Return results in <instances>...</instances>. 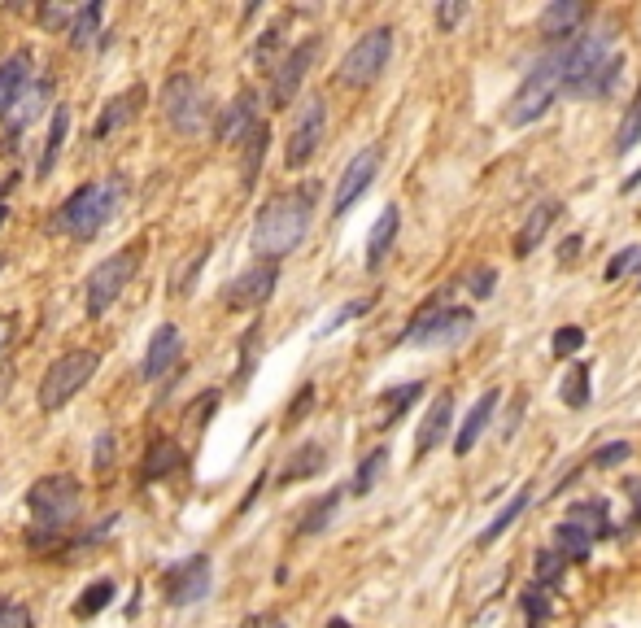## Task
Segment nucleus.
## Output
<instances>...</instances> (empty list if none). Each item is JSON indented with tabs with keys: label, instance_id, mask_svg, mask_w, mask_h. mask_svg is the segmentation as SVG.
<instances>
[{
	"label": "nucleus",
	"instance_id": "16",
	"mask_svg": "<svg viewBox=\"0 0 641 628\" xmlns=\"http://www.w3.org/2000/svg\"><path fill=\"white\" fill-rule=\"evenodd\" d=\"M258 127H262L258 123V96L240 92L232 105H223L219 123H214V136H219V144H245Z\"/></svg>",
	"mask_w": 641,
	"mask_h": 628
},
{
	"label": "nucleus",
	"instance_id": "54",
	"mask_svg": "<svg viewBox=\"0 0 641 628\" xmlns=\"http://www.w3.org/2000/svg\"><path fill=\"white\" fill-rule=\"evenodd\" d=\"M314 402V389H310V384H306V389H301V397H297V402H293V410H288V424H297V415H301V410H306Z\"/></svg>",
	"mask_w": 641,
	"mask_h": 628
},
{
	"label": "nucleus",
	"instance_id": "44",
	"mask_svg": "<svg viewBox=\"0 0 641 628\" xmlns=\"http://www.w3.org/2000/svg\"><path fill=\"white\" fill-rule=\"evenodd\" d=\"M546 594H550V589H541V585H528V594H524V611H528V620H532V624H541V620H546V615L554 611Z\"/></svg>",
	"mask_w": 641,
	"mask_h": 628
},
{
	"label": "nucleus",
	"instance_id": "5",
	"mask_svg": "<svg viewBox=\"0 0 641 628\" xmlns=\"http://www.w3.org/2000/svg\"><path fill=\"white\" fill-rule=\"evenodd\" d=\"M563 83H567V57H563V44H554L550 53L524 75V83L515 88L511 105H506V123L511 127L537 123V118L554 105V96L563 92Z\"/></svg>",
	"mask_w": 641,
	"mask_h": 628
},
{
	"label": "nucleus",
	"instance_id": "50",
	"mask_svg": "<svg viewBox=\"0 0 641 628\" xmlns=\"http://www.w3.org/2000/svg\"><path fill=\"white\" fill-rule=\"evenodd\" d=\"M463 18H467V5H463V0H450V5H437V27H441V31H454Z\"/></svg>",
	"mask_w": 641,
	"mask_h": 628
},
{
	"label": "nucleus",
	"instance_id": "40",
	"mask_svg": "<svg viewBox=\"0 0 641 628\" xmlns=\"http://www.w3.org/2000/svg\"><path fill=\"white\" fill-rule=\"evenodd\" d=\"M563 572H567V559H563L559 550H541V554H537V585H541V589L559 585Z\"/></svg>",
	"mask_w": 641,
	"mask_h": 628
},
{
	"label": "nucleus",
	"instance_id": "18",
	"mask_svg": "<svg viewBox=\"0 0 641 628\" xmlns=\"http://www.w3.org/2000/svg\"><path fill=\"white\" fill-rule=\"evenodd\" d=\"M498 402H502V393H498V389H489V393H480V397H476V406H471L467 415H463V428H458V437H454V454H458V458L476 450V441L485 437L489 419L498 415Z\"/></svg>",
	"mask_w": 641,
	"mask_h": 628
},
{
	"label": "nucleus",
	"instance_id": "19",
	"mask_svg": "<svg viewBox=\"0 0 641 628\" xmlns=\"http://www.w3.org/2000/svg\"><path fill=\"white\" fill-rule=\"evenodd\" d=\"M589 18V5H580V0H554V5L541 9V35L554 44H567V35H580L576 27Z\"/></svg>",
	"mask_w": 641,
	"mask_h": 628
},
{
	"label": "nucleus",
	"instance_id": "15",
	"mask_svg": "<svg viewBox=\"0 0 641 628\" xmlns=\"http://www.w3.org/2000/svg\"><path fill=\"white\" fill-rule=\"evenodd\" d=\"M376 171H380V149H362L354 162L345 166L341 184H336V197H332V214H336V219L354 210V201H358L371 184H376Z\"/></svg>",
	"mask_w": 641,
	"mask_h": 628
},
{
	"label": "nucleus",
	"instance_id": "24",
	"mask_svg": "<svg viewBox=\"0 0 641 628\" xmlns=\"http://www.w3.org/2000/svg\"><path fill=\"white\" fill-rule=\"evenodd\" d=\"M184 467V450H179L175 437H153L149 450H144V463H140V480L149 485V480H166L171 471Z\"/></svg>",
	"mask_w": 641,
	"mask_h": 628
},
{
	"label": "nucleus",
	"instance_id": "7",
	"mask_svg": "<svg viewBox=\"0 0 641 628\" xmlns=\"http://www.w3.org/2000/svg\"><path fill=\"white\" fill-rule=\"evenodd\" d=\"M140 271V249H118L88 275V319H101Z\"/></svg>",
	"mask_w": 641,
	"mask_h": 628
},
{
	"label": "nucleus",
	"instance_id": "22",
	"mask_svg": "<svg viewBox=\"0 0 641 628\" xmlns=\"http://www.w3.org/2000/svg\"><path fill=\"white\" fill-rule=\"evenodd\" d=\"M140 105H144V88L136 83V88H127V92H118L110 105L101 110V118H96V127H92V140H110L118 127H127L131 118L140 114Z\"/></svg>",
	"mask_w": 641,
	"mask_h": 628
},
{
	"label": "nucleus",
	"instance_id": "35",
	"mask_svg": "<svg viewBox=\"0 0 641 628\" xmlns=\"http://www.w3.org/2000/svg\"><path fill=\"white\" fill-rule=\"evenodd\" d=\"M567 519L585 528L589 537H607V533H611V524H607V506H598V502H576V506H567Z\"/></svg>",
	"mask_w": 641,
	"mask_h": 628
},
{
	"label": "nucleus",
	"instance_id": "42",
	"mask_svg": "<svg viewBox=\"0 0 641 628\" xmlns=\"http://www.w3.org/2000/svg\"><path fill=\"white\" fill-rule=\"evenodd\" d=\"M628 271H641V245H628L624 253H615V258L607 262V280H624Z\"/></svg>",
	"mask_w": 641,
	"mask_h": 628
},
{
	"label": "nucleus",
	"instance_id": "34",
	"mask_svg": "<svg viewBox=\"0 0 641 628\" xmlns=\"http://www.w3.org/2000/svg\"><path fill=\"white\" fill-rule=\"evenodd\" d=\"M384 463H389V450H371V454H367V458H362V463H358L354 480H349V493H354V498H367V493L376 489V480H380Z\"/></svg>",
	"mask_w": 641,
	"mask_h": 628
},
{
	"label": "nucleus",
	"instance_id": "55",
	"mask_svg": "<svg viewBox=\"0 0 641 628\" xmlns=\"http://www.w3.org/2000/svg\"><path fill=\"white\" fill-rule=\"evenodd\" d=\"M576 253H580V236H567V240H563V249H559V262H572Z\"/></svg>",
	"mask_w": 641,
	"mask_h": 628
},
{
	"label": "nucleus",
	"instance_id": "3",
	"mask_svg": "<svg viewBox=\"0 0 641 628\" xmlns=\"http://www.w3.org/2000/svg\"><path fill=\"white\" fill-rule=\"evenodd\" d=\"M127 197H131V179L123 171H114V175L96 179V184H83L79 192H70V197L57 205L53 227L66 232L70 240H96L118 219Z\"/></svg>",
	"mask_w": 641,
	"mask_h": 628
},
{
	"label": "nucleus",
	"instance_id": "39",
	"mask_svg": "<svg viewBox=\"0 0 641 628\" xmlns=\"http://www.w3.org/2000/svg\"><path fill=\"white\" fill-rule=\"evenodd\" d=\"M266 140H271V131L266 127H258L253 136L245 140V188L258 179V171H262V153H266Z\"/></svg>",
	"mask_w": 641,
	"mask_h": 628
},
{
	"label": "nucleus",
	"instance_id": "10",
	"mask_svg": "<svg viewBox=\"0 0 641 628\" xmlns=\"http://www.w3.org/2000/svg\"><path fill=\"white\" fill-rule=\"evenodd\" d=\"M389 57H393V31L389 27L358 35V44L341 57V83H349V88H367V83H376L384 75Z\"/></svg>",
	"mask_w": 641,
	"mask_h": 628
},
{
	"label": "nucleus",
	"instance_id": "21",
	"mask_svg": "<svg viewBox=\"0 0 641 628\" xmlns=\"http://www.w3.org/2000/svg\"><path fill=\"white\" fill-rule=\"evenodd\" d=\"M35 83V62L31 53H14L9 62H0V118L14 110V101Z\"/></svg>",
	"mask_w": 641,
	"mask_h": 628
},
{
	"label": "nucleus",
	"instance_id": "9",
	"mask_svg": "<svg viewBox=\"0 0 641 628\" xmlns=\"http://www.w3.org/2000/svg\"><path fill=\"white\" fill-rule=\"evenodd\" d=\"M471 323H476V314H471V310L428 301V306L410 319V328H406L402 341L406 345H450V341H458V336L471 332Z\"/></svg>",
	"mask_w": 641,
	"mask_h": 628
},
{
	"label": "nucleus",
	"instance_id": "12",
	"mask_svg": "<svg viewBox=\"0 0 641 628\" xmlns=\"http://www.w3.org/2000/svg\"><path fill=\"white\" fill-rule=\"evenodd\" d=\"M323 131H328V105H323V96H306L297 118H293V131H288V140H284V166L288 171H301V166L319 153Z\"/></svg>",
	"mask_w": 641,
	"mask_h": 628
},
{
	"label": "nucleus",
	"instance_id": "47",
	"mask_svg": "<svg viewBox=\"0 0 641 628\" xmlns=\"http://www.w3.org/2000/svg\"><path fill=\"white\" fill-rule=\"evenodd\" d=\"M628 454H633V445H628V441H611V445H602V450L594 454V463L598 467H620Z\"/></svg>",
	"mask_w": 641,
	"mask_h": 628
},
{
	"label": "nucleus",
	"instance_id": "14",
	"mask_svg": "<svg viewBox=\"0 0 641 628\" xmlns=\"http://www.w3.org/2000/svg\"><path fill=\"white\" fill-rule=\"evenodd\" d=\"M275 280H280V267H275V262H253L249 271H240L236 280L223 288V306H232V310L266 306L271 293H275Z\"/></svg>",
	"mask_w": 641,
	"mask_h": 628
},
{
	"label": "nucleus",
	"instance_id": "13",
	"mask_svg": "<svg viewBox=\"0 0 641 628\" xmlns=\"http://www.w3.org/2000/svg\"><path fill=\"white\" fill-rule=\"evenodd\" d=\"M314 57H319V40H301L297 48H288L284 62L271 70V110H284V105H293V96L301 88V79H306V70L314 66Z\"/></svg>",
	"mask_w": 641,
	"mask_h": 628
},
{
	"label": "nucleus",
	"instance_id": "32",
	"mask_svg": "<svg viewBox=\"0 0 641 628\" xmlns=\"http://www.w3.org/2000/svg\"><path fill=\"white\" fill-rule=\"evenodd\" d=\"M528 498H532V485H524V489H519V493H515V498H511V502H506V506H502V511H498V515H493V524H489V528H485V533H480V537H476V541H480V546H493V541H498V537L506 533V528H511V524H515V519H519V515H524V506H528Z\"/></svg>",
	"mask_w": 641,
	"mask_h": 628
},
{
	"label": "nucleus",
	"instance_id": "46",
	"mask_svg": "<svg viewBox=\"0 0 641 628\" xmlns=\"http://www.w3.org/2000/svg\"><path fill=\"white\" fill-rule=\"evenodd\" d=\"M92 467L101 471V476L114 467V432H101V441L92 445Z\"/></svg>",
	"mask_w": 641,
	"mask_h": 628
},
{
	"label": "nucleus",
	"instance_id": "56",
	"mask_svg": "<svg viewBox=\"0 0 641 628\" xmlns=\"http://www.w3.org/2000/svg\"><path fill=\"white\" fill-rule=\"evenodd\" d=\"M637 184H641V171H637V175H633V179H628V184H624V192H633V188H637Z\"/></svg>",
	"mask_w": 641,
	"mask_h": 628
},
{
	"label": "nucleus",
	"instance_id": "37",
	"mask_svg": "<svg viewBox=\"0 0 641 628\" xmlns=\"http://www.w3.org/2000/svg\"><path fill=\"white\" fill-rule=\"evenodd\" d=\"M637 140H641V88H637L633 101H628L620 127H615V153H628Z\"/></svg>",
	"mask_w": 641,
	"mask_h": 628
},
{
	"label": "nucleus",
	"instance_id": "45",
	"mask_svg": "<svg viewBox=\"0 0 641 628\" xmlns=\"http://www.w3.org/2000/svg\"><path fill=\"white\" fill-rule=\"evenodd\" d=\"M580 345H585V332H580L576 323H572V328H559V332H554V354H559V358H576Z\"/></svg>",
	"mask_w": 641,
	"mask_h": 628
},
{
	"label": "nucleus",
	"instance_id": "29",
	"mask_svg": "<svg viewBox=\"0 0 641 628\" xmlns=\"http://www.w3.org/2000/svg\"><path fill=\"white\" fill-rule=\"evenodd\" d=\"M66 136H70V105H57L53 110V127H48V140H44V157L35 166V179H48L57 166V157L66 149Z\"/></svg>",
	"mask_w": 641,
	"mask_h": 628
},
{
	"label": "nucleus",
	"instance_id": "33",
	"mask_svg": "<svg viewBox=\"0 0 641 628\" xmlns=\"http://www.w3.org/2000/svg\"><path fill=\"white\" fill-rule=\"evenodd\" d=\"M101 18H105L101 0H92V5L75 9V27H70V48H92L96 31H101Z\"/></svg>",
	"mask_w": 641,
	"mask_h": 628
},
{
	"label": "nucleus",
	"instance_id": "6",
	"mask_svg": "<svg viewBox=\"0 0 641 628\" xmlns=\"http://www.w3.org/2000/svg\"><path fill=\"white\" fill-rule=\"evenodd\" d=\"M96 367H101V354L88 345H75V349H66L62 358H53L44 380H40V410H62L70 397L96 376Z\"/></svg>",
	"mask_w": 641,
	"mask_h": 628
},
{
	"label": "nucleus",
	"instance_id": "52",
	"mask_svg": "<svg viewBox=\"0 0 641 628\" xmlns=\"http://www.w3.org/2000/svg\"><path fill=\"white\" fill-rule=\"evenodd\" d=\"M214 406H219V393H210V397H205V402H197V406H188V419H192V424H205V415H210Z\"/></svg>",
	"mask_w": 641,
	"mask_h": 628
},
{
	"label": "nucleus",
	"instance_id": "20",
	"mask_svg": "<svg viewBox=\"0 0 641 628\" xmlns=\"http://www.w3.org/2000/svg\"><path fill=\"white\" fill-rule=\"evenodd\" d=\"M48 101H53V83H48V79H35L31 88H27V92H22L18 101H14V110L5 114V131H9V136H18V131H27V127L35 123V118H40V114L48 110Z\"/></svg>",
	"mask_w": 641,
	"mask_h": 628
},
{
	"label": "nucleus",
	"instance_id": "30",
	"mask_svg": "<svg viewBox=\"0 0 641 628\" xmlns=\"http://www.w3.org/2000/svg\"><path fill=\"white\" fill-rule=\"evenodd\" d=\"M589 546H594V537H589L580 524H572V519H563V524L554 528V550H559L567 563H580L589 554Z\"/></svg>",
	"mask_w": 641,
	"mask_h": 628
},
{
	"label": "nucleus",
	"instance_id": "1",
	"mask_svg": "<svg viewBox=\"0 0 641 628\" xmlns=\"http://www.w3.org/2000/svg\"><path fill=\"white\" fill-rule=\"evenodd\" d=\"M314 197H319V188L301 184V188H288L262 205L258 219H253V236H249L258 262H280L306 240L310 219H314Z\"/></svg>",
	"mask_w": 641,
	"mask_h": 628
},
{
	"label": "nucleus",
	"instance_id": "27",
	"mask_svg": "<svg viewBox=\"0 0 641 628\" xmlns=\"http://www.w3.org/2000/svg\"><path fill=\"white\" fill-rule=\"evenodd\" d=\"M559 219V201H541V205H532V214L524 219V227L515 232V253L519 258H528L532 249L546 240V232H550V223Z\"/></svg>",
	"mask_w": 641,
	"mask_h": 628
},
{
	"label": "nucleus",
	"instance_id": "48",
	"mask_svg": "<svg viewBox=\"0 0 641 628\" xmlns=\"http://www.w3.org/2000/svg\"><path fill=\"white\" fill-rule=\"evenodd\" d=\"M0 628H31V611L18 602H0Z\"/></svg>",
	"mask_w": 641,
	"mask_h": 628
},
{
	"label": "nucleus",
	"instance_id": "17",
	"mask_svg": "<svg viewBox=\"0 0 641 628\" xmlns=\"http://www.w3.org/2000/svg\"><path fill=\"white\" fill-rule=\"evenodd\" d=\"M179 349H184V341H179V328H175V323H162V328L153 332V341H149V354H144L140 376L144 380H166L179 367Z\"/></svg>",
	"mask_w": 641,
	"mask_h": 628
},
{
	"label": "nucleus",
	"instance_id": "38",
	"mask_svg": "<svg viewBox=\"0 0 641 628\" xmlns=\"http://www.w3.org/2000/svg\"><path fill=\"white\" fill-rule=\"evenodd\" d=\"M110 602H114V581H96V585L83 589V598L75 602V615H79V620H92V615L105 611Z\"/></svg>",
	"mask_w": 641,
	"mask_h": 628
},
{
	"label": "nucleus",
	"instance_id": "31",
	"mask_svg": "<svg viewBox=\"0 0 641 628\" xmlns=\"http://www.w3.org/2000/svg\"><path fill=\"white\" fill-rule=\"evenodd\" d=\"M336 506H341V489H332V493H323L319 502H310L306 506V515H301V524H297V533L301 537H314V533H323V528L332 524V515H336Z\"/></svg>",
	"mask_w": 641,
	"mask_h": 628
},
{
	"label": "nucleus",
	"instance_id": "57",
	"mask_svg": "<svg viewBox=\"0 0 641 628\" xmlns=\"http://www.w3.org/2000/svg\"><path fill=\"white\" fill-rule=\"evenodd\" d=\"M328 628H349V620H328Z\"/></svg>",
	"mask_w": 641,
	"mask_h": 628
},
{
	"label": "nucleus",
	"instance_id": "58",
	"mask_svg": "<svg viewBox=\"0 0 641 628\" xmlns=\"http://www.w3.org/2000/svg\"><path fill=\"white\" fill-rule=\"evenodd\" d=\"M637 288H641V271H637Z\"/></svg>",
	"mask_w": 641,
	"mask_h": 628
},
{
	"label": "nucleus",
	"instance_id": "4",
	"mask_svg": "<svg viewBox=\"0 0 641 628\" xmlns=\"http://www.w3.org/2000/svg\"><path fill=\"white\" fill-rule=\"evenodd\" d=\"M27 511H31V546L44 550L48 541H62L70 528L79 524V511H83V489L75 476H44L35 480L31 493H27Z\"/></svg>",
	"mask_w": 641,
	"mask_h": 628
},
{
	"label": "nucleus",
	"instance_id": "2",
	"mask_svg": "<svg viewBox=\"0 0 641 628\" xmlns=\"http://www.w3.org/2000/svg\"><path fill=\"white\" fill-rule=\"evenodd\" d=\"M563 57H567V83L563 92L567 96H611L615 83L624 75V57L615 48V35L611 31H580L572 40L563 44Z\"/></svg>",
	"mask_w": 641,
	"mask_h": 628
},
{
	"label": "nucleus",
	"instance_id": "36",
	"mask_svg": "<svg viewBox=\"0 0 641 628\" xmlns=\"http://www.w3.org/2000/svg\"><path fill=\"white\" fill-rule=\"evenodd\" d=\"M559 397H563V402L572 406V410L589 406V367H585V362H572V367H567Z\"/></svg>",
	"mask_w": 641,
	"mask_h": 628
},
{
	"label": "nucleus",
	"instance_id": "26",
	"mask_svg": "<svg viewBox=\"0 0 641 628\" xmlns=\"http://www.w3.org/2000/svg\"><path fill=\"white\" fill-rule=\"evenodd\" d=\"M323 467H328V450H323L319 441H306V445H297V450L288 454V463L280 467V485H297V480H310V476H319Z\"/></svg>",
	"mask_w": 641,
	"mask_h": 628
},
{
	"label": "nucleus",
	"instance_id": "11",
	"mask_svg": "<svg viewBox=\"0 0 641 628\" xmlns=\"http://www.w3.org/2000/svg\"><path fill=\"white\" fill-rule=\"evenodd\" d=\"M210 554H188V559L171 563L162 576H157V585H162V602L166 607H192V602H201L210 594Z\"/></svg>",
	"mask_w": 641,
	"mask_h": 628
},
{
	"label": "nucleus",
	"instance_id": "53",
	"mask_svg": "<svg viewBox=\"0 0 641 628\" xmlns=\"http://www.w3.org/2000/svg\"><path fill=\"white\" fill-rule=\"evenodd\" d=\"M14 328H18V319L14 314H0V354L9 349V341H14Z\"/></svg>",
	"mask_w": 641,
	"mask_h": 628
},
{
	"label": "nucleus",
	"instance_id": "41",
	"mask_svg": "<svg viewBox=\"0 0 641 628\" xmlns=\"http://www.w3.org/2000/svg\"><path fill=\"white\" fill-rule=\"evenodd\" d=\"M371 306H376V297H358V301H345V306L336 310V319H328V323H323V332H319V336H332L336 328H345V323H354L358 314H367Z\"/></svg>",
	"mask_w": 641,
	"mask_h": 628
},
{
	"label": "nucleus",
	"instance_id": "43",
	"mask_svg": "<svg viewBox=\"0 0 641 628\" xmlns=\"http://www.w3.org/2000/svg\"><path fill=\"white\" fill-rule=\"evenodd\" d=\"M35 18H40L48 31H66L70 35V27H75V9H66V5H40V14Z\"/></svg>",
	"mask_w": 641,
	"mask_h": 628
},
{
	"label": "nucleus",
	"instance_id": "25",
	"mask_svg": "<svg viewBox=\"0 0 641 628\" xmlns=\"http://www.w3.org/2000/svg\"><path fill=\"white\" fill-rule=\"evenodd\" d=\"M397 227H402V210H397V205H384L376 227H371V236H367V271H380V262L389 258V249L397 240Z\"/></svg>",
	"mask_w": 641,
	"mask_h": 628
},
{
	"label": "nucleus",
	"instance_id": "23",
	"mask_svg": "<svg viewBox=\"0 0 641 628\" xmlns=\"http://www.w3.org/2000/svg\"><path fill=\"white\" fill-rule=\"evenodd\" d=\"M450 419H454V397L450 393H441L437 402L428 406V419L419 424V437H415V458L423 454H432L437 445L445 441V432H450Z\"/></svg>",
	"mask_w": 641,
	"mask_h": 628
},
{
	"label": "nucleus",
	"instance_id": "8",
	"mask_svg": "<svg viewBox=\"0 0 641 628\" xmlns=\"http://www.w3.org/2000/svg\"><path fill=\"white\" fill-rule=\"evenodd\" d=\"M162 114L166 123H171L179 136H197L205 127V118H210V101H205V88L192 75H171L162 88Z\"/></svg>",
	"mask_w": 641,
	"mask_h": 628
},
{
	"label": "nucleus",
	"instance_id": "51",
	"mask_svg": "<svg viewBox=\"0 0 641 628\" xmlns=\"http://www.w3.org/2000/svg\"><path fill=\"white\" fill-rule=\"evenodd\" d=\"M240 628H288L284 624V615H271V611H258V615H249Z\"/></svg>",
	"mask_w": 641,
	"mask_h": 628
},
{
	"label": "nucleus",
	"instance_id": "28",
	"mask_svg": "<svg viewBox=\"0 0 641 628\" xmlns=\"http://www.w3.org/2000/svg\"><path fill=\"white\" fill-rule=\"evenodd\" d=\"M419 397H423V384H419V380H410V384H397V389L380 393V397H376V406H380V419H376V424H380V428H393L397 419H402L406 410L419 402Z\"/></svg>",
	"mask_w": 641,
	"mask_h": 628
},
{
	"label": "nucleus",
	"instance_id": "49",
	"mask_svg": "<svg viewBox=\"0 0 641 628\" xmlns=\"http://www.w3.org/2000/svg\"><path fill=\"white\" fill-rule=\"evenodd\" d=\"M493 280H498V271H493V267H476V271L467 275L471 297H489V293H493Z\"/></svg>",
	"mask_w": 641,
	"mask_h": 628
}]
</instances>
